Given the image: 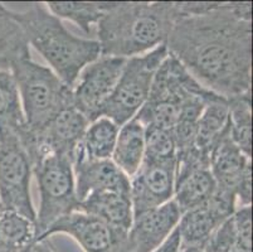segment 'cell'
Segmentation results:
<instances>
[{
  "label": "cell",
  "instance_id": "83f0119b",
  "mask_svg": "<svg viewBox=\"0 0 253 252\" xmlns=\"http://www.w3.org/2000/svg\"><path fill=\"white\" fill-rule=\"evenodd\" d=\"M231 217L223 222L204 244L202 247L204 252H242L237 244Z\"/></svg>",
  "mask_w": 253,
  "mask_h": 252
},
{
  "label": "cell",
  "instance_id": "ffe728a7",
  "mask_svg": "<svg viewBox=\"0 0 253 252\" xmlns=\"http://www.w3.org/2000/svg\"><path fill=\"white\" fill-rule=\"evenodd\" d=\"M27 131L22 101L14 76L0 69V140L20 139Z\"/></svg>",
  "mask_w": 253,
  "mask_h": 252
},
{
  "label": "cell",
  "instance_id": "f546056e",
  "mask_svg": "<svg viewBox=\"0 0 253 252\" xmlns=\"http://www.w3.org/2000/svg\"><path fill=\"white\" fill-rule=\"evenodd\" d=\"M20 252H56L53 250L52 245H50L49 239L45 240H37V241L32 242L29 246L23 249Z\"/></svg>",
  "mask_w": 253,
  "mask_h": 252
},
{
  "label": "cell",
  "instance_id": "8992f818",
  "mask_svg": "<svg viewBox=\"0 0 253 252\" xmlns=\"http://www.w3.org/2000/svg\"><path fill=\"white\" fill-rule=\"evenodd\" d=\"M39 192V208L36 212V241L42 240L50 226L59 218L77 211L73 163L66 156L45 154L33 164Z\"/></svg>",
  "mask_w": 253,
  "mask_h": 252
},
{
  "label": "cell",
  "instance_id": "30bf717a",
  "mask_svg": "<svg viewBox=\"0 0 253 252\" xmlns=\"http://www.w3.org/2000/svg\"><path fill=\"white\" fill-rule=\"evenodd\" d=\"M57 233L71 236L84 252H116L127 242V233L116 231L98 217L78 209L54 222L42 240Z\"/></svg>",
  "mask_w": 253,
  "mask_h": 252
},
{
  "label": "cell",
  "instance_id": "9c48e42d",
  "mask_svg": "<svg viewBox=\"0 0 253 252\" xmlns=\"http://www.w3.org/2000/svg\"><path fill=\"white\" fill-rule=\"evenodd\" d=\"M126 58L100 55L81 71L72 87V105L89 122L100 117L114 91Z\"/></svg>",
  "mask_w": 253,
  "mask_h": 252
},
{
  "label": "cell",
  "instance_id": "52a82bcc",
  "mask_svg": "<svg viewBox=\"0 0 253 252\" xmlns=\"http://www.w3.org/2000/svg\"><path fill=\"white\" fill-rule=\"evenodd\" d=\"M168 55L167 45H162L150 52L126 59L116 86L101 110L100 117L112 120L119 128L134 119L148 100L156 71Z\"/></svg>",
  "mask_w": 253,
  "mask_h": 252
},
{
  "label": "cell",
  "instance_id": "5b68a950",
  "mask_svg": "<svg viewBox=\"0 0 253 252\" xmlns=\"http://www.w3.org/2000/svg\"><path fill=\"white\" fill-rule=\"evenodd\" d=\"M211 92L202 86L178 59L169 54L156 71L148 100L135 119L139 120L144 128L171 131L178 122L183 106Z\"/></svg>",
  "mask_w": 253,
  "mask_h": 252
},
{
  "label": "cell",
  "instance_id": "9a60e30c",
  "mask_svg": "<svg viewBox=\"0 0 253 252\" xmlns=\"http://www.w3.org/2000/svg\"><path fill=\"white\" fill-rule=\"evenodd\" d=\"M209 169L215 180L217 188L231 192L236 196L241 180L252 172V158L243 154L232 142L229 131L219 139L209 155Z\"/></svg>",
  "mask_w": 253,
  "mask_h": 252
},
{
  "label": "cell",
  "instance_id": "f1b7e54d",
  "mask_svg": "<svg viewBox=\"0 0 253 252\" xmlns=\"http://www.w3.org/2000/svg\"><path fill=\"white\" fill-rule=\"evenodd\" d=\"M181 249V241L180 236H179L178 230H174L169 235L167 240L163 242L159 247H156L154 251L151 252H179Z\"/></svg>",
  "mask_w": 253,
  "mask_h": 252
},
{
  "label": "cell",
  "instance_id": "d4e9b609",
  "mask_svg": "<svg viewBox=\"0 0 253 252\" xmlns=\"http://www.w3.org/2000/svg\"><path fill=\"white\" fill-rule=\"evenodd\" d=\"M36 241L34 222L17 212L0 207V244L15 252Z\"/></svg>",
  "mask_w": 253,
  "mask_h": 252
},
{
  "label": "cell",
  "instance_id": "484cf974",
  "mask_svg": "<svg viewBox=\"0 0 253 252\" xmlns=\"http://www.w3.org/2000/svg\"><path fill=\"white\" fill-rule=\"evenodd\" d=\"M144 159L155 161L176 160V145L171 131L163 129H145Z\"/></svg>",
  "mask_w": 253,
  "mask_h": 252
},
{
  "label": "cell",
  "instance_id": "4fadbf2b",
  "mask_svg": "<svg viewBox=\"0 0 253 252\" xmlns=\"http://www.w3.org/2000/svg\"><path fill=\"white\" fill-rule=\"evenodd\" d=\"M181 212L174 201L135 216L127 233L131 252H151L175 230Z\"/></svg>",
  "mask_w": 253,
  "mask_h": 252
},
{
  "label": "cell",
  "instance_id": "1f68e13d",
  "mask_svg": "<svg viewBox=\"0 0 253 252\" xmlns=\"http://www.w3.org/2000/svg\"><path fill=\"white\" fill-rule=\"evenodd\" d=\"M0 252H15V251H13V250H10L9 247H6V246H4V245L0 244Z\"/></svg>",
  "mask_w": 253,
  "mask_h": 252
},
{
  "label": "cell",
  "instance_id": "7402d4cb",
  "mask_svg": "<svg viewBox=\"0 0 253 252\" xmlns=\"http://www.w3.org/2000/svg\"><path fill=\"white\" fill-rule=\"evenodd\" d=\"M119 129L112 120L103 116L89 122L80 145L84 156L91 160L111 159Z\"/></svg>",
  "mask_w": 253,
  "mask_h": 252
},
{
  "label": "cell",
  "instance_id": "7c38bea8",
  "mask_svg": "<svg viewBox=\"0 0 253 252\" xmlns=\"http://www.w3.org/2000/svg\"><path fill=\"white\" fill-rule=\"evenodd\" d=\"M176 160L144 159L139 170L130 178V200L134 217L172 200Z\"/></svg>",
  "mask_w": 253,
  "mask_h": 252
},
{
  "label": "cell",
  "instance_id": "44dd1931",
  "mask_svg": "<svg viewBox=\"0 0 253 252\" xmlns=\"http://www.w3.org/2000/svg\"><path fill=\"white\" fill-rule=\"evenodd\" d=\"M31 55L29 45L20 25L11 17V10L0 3V69L10 71L20 58Z\"/></svg>",
  "mask_w": 253,
  "mask_h": 252
},
{
  "label": "cell",
  "instance_id": "8fae6325",
  "mask_svg": "<svg viewBox=\"0 0 253 252\" xmlns=\"http://www.w3.org/2000/svg\"><path fill=\"white\" fill-rule=\"evenodd\" d=\"M237 209L236 196L217 188L203 204L181 213L176 230L181 247H203L214 231Z\"/></svg>",
  "mask_w": 253,
  "mask_h": 252
},
{
  "label": "cell",
  "instance_id": "ba28073f",
  "mask_svg": "<svg viewBox=\"0 0 253 252\" xmlns=\"http://www.w3.org/2000/svg\"><path fill=\"white\" fill-rule=\"evenodd\" d=\"M32 161L20 139L0 140V207L17 212L32 222L36 208L31 196Z\"/></svg>",
  "mask_w": 253,
  "mask_h": 252
},
{
  "label": "cell",
  "instance_id": "3957f363",
  "mask_svg": "<svg viewBox=\"0 0 253 252\" xmlns=\"http://www.w3.org/2000/svg\"><path fill=\"white\" fill-rule=\"evenodd\" d=\"M22 11L11 10V17L24 32L31 45L52 71L72 89L82 69L101 55L95 39L76 37L54 17L44 3H29Z\"/></svg>",
  "mask_w": 253,
  "mask_h": 252
},
{
  "label": "cell",
  "instance_id": "e0dca14e",
  "mask_svg": "<svg viewBox=\"0 0 253 252\" xmlns=\"http://www.w3.org/2000/svg\"><path fill=\"white\" fill-rule=\"evenodd\" d=\"M78 211L93 214L116 231L128 233L134 213L130 194L103 191L89 193L78 205Z\"/></svg>",
  "mask_w": 253,
  "mask_h": 252
},
{
  "label": "cell",
  "instance_id": "6da1fadb",
  "mask_svg": "<svg viewBox=\"0 0 253 252\" xmlns=\"http://www.w3.org/2000/svg\"><path fill=\"white\" fill-rule=\"evenodd\" d=\"M165 45L209 91L227 100L252 92L251 1H214L203 13L180 18Z\"/></svg>",
  "mask_w": 253,
  "mask_h": 252
},
{
  "label": "cell",
  "instance_id": "d6986e66",
  "mask_svg": "<svg viewBox=\"0 0 253 252\" xmlns=\"http://www.w3.org/2000/svg\"><path fill=\"white\" fill-rule=\"evenodd\" d=\"M228 100L215 95L207 102L197 122L194 148L204 154L211 155V149L228 130Z\"/></svg>",
  "mask_w": 253,
  "mask_h": 252
},
{
  "label": "cell",
  "instance_id": "603a6c76",
  "mask_svg": "<svg viewBox=\"0 0 253 252\" xmlns=\"http://www.w3.org/2000/svg\"><path fill=\"white\" fill-rule=\"evenodd\" d=\"M228 131L232 142L252 158V92L228 100Z\"/></svg>",
  "mask_w": 253,
  "mask_h": 252
},
{
  "label": "cell",
  "instance_id": "7a4b0ae2",
  "mask_svg": "<svg viewBox=\"0 0 253 252\" xmlns=\"http://www.w3.org/2000/svg\"><path fill=\"white\" fill-rule=\"evenodd\" d=\"M180 18L179 1H111L96 24L101 55L131 58L165 45Z\"/></svg>",
  "mask_w": 253,
  "mask_h": 252
},
{
  "label": "cell",
  "instance_id": "2e32d148",
  "mask_svg": "<svg viewBox=\"0 0 253 252\" xmlns=\"http://www.w3.org/2000/svg\"><path fill=\"white\" fill-rule=\"evenodd\" d=\"M217 184L208 165L176 161L172 201L181 213L206 203L214 194Z\"/></svg>",
  "mask_w": 253,
  "mask_h": 252
},
{
  "label": "cell",
  "instance_id": "4316f807",
  "mask_svg": "<svg viewBox=\"0 0 253 252\" xmlns=\"http://www.w3.org/2000/svg\"><path fill=\"white\" fill-rule=\"evenodd\" d=\"M231 219L239 250L252 252V205L237 208Z\"/></svg>",
  "mask_w": 253,
  "mask_h": 252
},
{
  "label": "cell",
  "instance_id": "277c9868",
  "mask_svg": "<svg viewBox=\"0 0 253 252\" xmlns=\"http://www.w3.org/2000/svg\"><path fill=\"white\" fill-rule=\"evenodd\" d=\"M10 72L17 82L29 135H38L63 108L72 105V89L31 55L15 62Z\"/></svg>",
  "mask_w": 253,
  "mask_h": 252
},
{
  "label": "cell",
  "instance_id": "cb8c5ba5",
  "mask_svg": "<svg viewBox=\"0 0 253 252\" xmlns=\"http://www.w3.org/2000/svg\"><path fill=\"white\" fill-rule=\"evenodd\" d=\"M44 4L59 20H71L84 33L89 34L92 27H96L105 11L110 8L111 1H47Z\"/></svg>",
  "mask_w": 253,
  "mask_h": 252
},
{
  "label": "cell",
  "instance_id": "4dcf8cb0",
  "mask_svg": "<svg viewBox=\"0 0 253 252\" xmlns=\"http://www.w3.org/2000/svg\"><path fill=\"white\" fill-rule=\"evenodd\" d=\"M179 252H204L202 247H195V246H189V247H181Z\"/></svg>",
  "mask_w": 253,
  "mask_h": 252
},
{
  "label": "cell",
  "instance_id": "5bb4252c",
  "mask_svg": "<svg viewBox=\"0 0 253 252\" xmlns=\"http://www.w3.org/2000/svg\"><path fill=\"white\" fill-rule=\"evenodd\" d=\"M76 193L78 202L93 192L112 191L130 194V179L109 160H91L78 147L73 159Z\"/></svg>",
  "mask_w": 253,
  "mask_h": 252
},
{
  "label": "cell",
  "instance_id": "ac0fdd59",
  "mask_svg": "<svg viewBox=\"0 0 253 252\" xmlns=\"http://www.w3.org/2000/svg\"><path fill=\"white\" fill-rule=\"evenodd\" d=\"M145 156V128L134 117L120 126L111 160L130 179L139 170Z\"/></svg>",
  "mask_w": 253,
  "mask_h": 252
}]
</instances>
